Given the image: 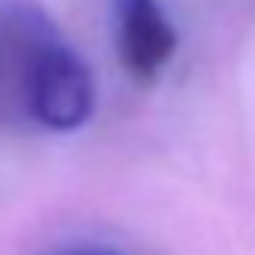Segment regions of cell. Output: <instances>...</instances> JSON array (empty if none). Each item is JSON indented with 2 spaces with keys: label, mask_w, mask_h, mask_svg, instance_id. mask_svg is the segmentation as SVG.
<instances>
[{
  "label": "cell",
  "mask_w": 255,
  "mask_h": 255,
  "mask_svg": "<svg viewBox=\"0 0 255 255\" xmlns=\"http://www.w3.org/2000/svg\"><path fill=\"white\" fill-rule=\"evenodd\" d=\"M93 111V78L87 63L54 33L33 60L27 117L45 129L72 132Z\"/></svg>",
  "instance_id": "6da1fadb"
},
{
  "label": "cell",
  "mask_w": 255,
  "mask_h": 255,
  "mask_svg": "<svg viewBox=\"0 0 255 255\" xmlns=\"http://www.w3.org/2000/svg\"><path fill=\"white\" fill-rule=\"evenodd\" d=\"M57 30L30 3L0 9V120H30L27 87L39 48Z\"/></svg>",
  "instance_id": "7a4b0ae2"
},
{
  "label": "cell",
  "mask_w": 255,
  "mask_h": 255,
  "mask_svg": "<svg viewBox=\"0 0 255 255\" xmlns=\"http://www.w3.org/2000/svg\"><path fill=\"white\" fill-rule=\"evenodd\" d=\"M117 51L138 81H153L177 48V33L156 0H114Z\"/></svg>",
  "instance_id": "3957f363"
},
{
  "label": "cell",
  "mask_w": 255,
  "mask_h": 255,
  "mask_svg": "<svg viewBox=\"0 0 255 255\" xmlns=\"http://www.w3.org/2000/svg\"><path fill=\"white\" fill-rule=\"evenodd\" d=\"M108 255H117V252H111V249H108Z\"/></svg>",
  "instance_id": "277c9868"
}]
</instances>
